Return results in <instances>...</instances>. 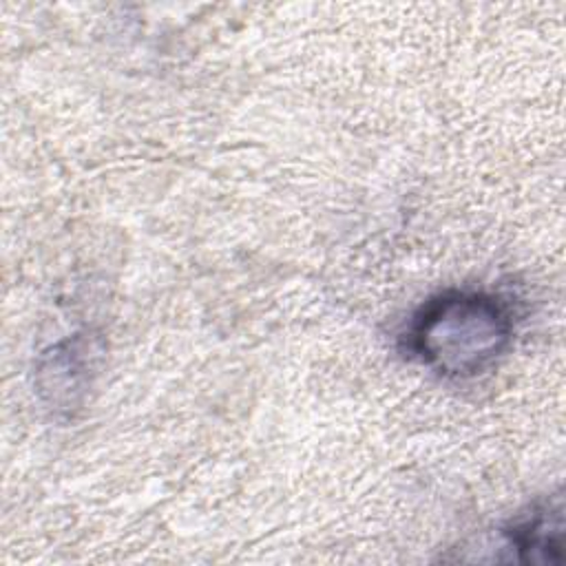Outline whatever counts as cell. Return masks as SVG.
<instances>
[{
    "mask_svg": "<svg viewBox=\"0 0 566 566\" xmlns=\"http://www.w3.org/2000/svg\"><path fill=\"white\" fill-rule=\"evenodd\" d=\"M564 500L551 495L535 502L524 513L497 528L495 546L489 548L493 562L562 564L564 562Z\"/></svg>",
    "mask_w": 566,
    "mask_h": 566,
    "instance_id": "obj_2",
    "label": "cell"
},
{
    "mask_svg": "<svg viewBox=\"0 0 566 566\" xmlns=\"http://www.w3.org/2000/svg\"><path fill=\"white\" fill-rule=\"evenodd\" d=\"M102 347L91 334H73L49 347L35 367V385L42 400L62 411L82 402L97 369Z\"/></svg>",
    "mask_w": 566,
    "mask_h": 566,
    "instance_id": "obj_3",
    "label": "cell"
},
{
    "mask_svg": "<svg viewBox=\"0 0 566 566\" xmlns=\"http://www.w3.org/2000/svg\"><path fill=\"white\" fill-rule=\"evenodd\" d=\"M515 316L497 294L447 290L424 301L402 334L405 352L444 378H473L513 343Z\"/></svg>",
    "mask_w": 566,
    "mask_h": 566,
    "instance_id": "obj_1",
    "label": "cell"
}]
</instances>
